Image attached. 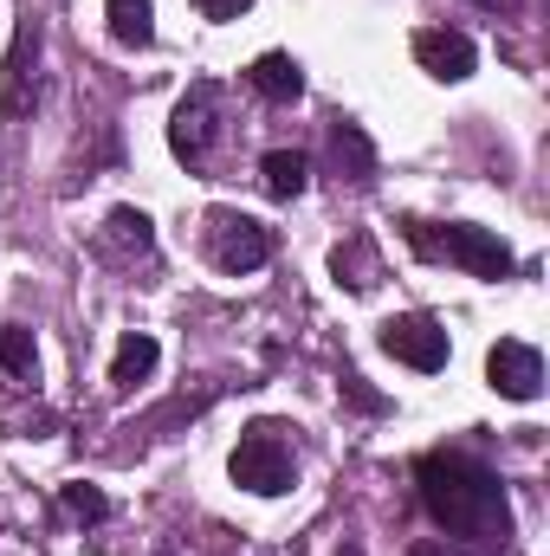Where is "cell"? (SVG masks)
<instances>
[{
	"label": "cell",
	"mask_w": 550,
	"mask_h": 556,
	"mask_svg": "<svg viewBox=\"0 0 550 556\" xmlns=\"http://www.w3.org/2000/svg\"><path fill=\"white\" fill-rule=\"evenodd\" d=\"M414 485H421V505H427V518L440 531H453V538H486L492 525L505 531V492H499V479L479 459L427 453L414 466Z\"/></svg>",
	"instance_id": "6da1fadb"
},
{
	"label": "cell",
	"mask_w": 550,
	"mask_h": 556,
	"mask_svg": "<svg viewBox=\"0 0 550 556\" xmlns=\"http://www.w3.org/2000/svg\"><path fill=\"white\" fill-rule=\"evenodd\" d=\"M409 240L427 253V260H453L460 273H473V278H499L512 273V247L499 240V233H486V227H466V220H453V227H421V220H409Z\"/></svg>",
	"instance_id": "7a4b0ae2"
},
{
	"label": "cell",
	"mask_w": 550,
	"mask_h": 556,
	"mask_svg": "<svg viewBox=\"0 0 550 556\" xmlns=\"http://www.w3.org/2000/svg\"><path fill=\"white\" fill-rule=\"evenodd\" d=\"M227 472H234V485H247V492H260V498L291 492V446L278 440L273 420H260V427H247V433H240V446H234Z\"/></svg>",
	"instance_id": "3957f363"
},
{
	"label": "cell",
	"mask_w": 550,
	"mask_h": 556,
	"mask_svg": "<svg viewBox=\"0 0 550 556\" xmlns=\"http://www.w3.org/2000/svg\"><path fill=\"white\" fill-rule=\"evenodd\" d=\"M214 130H221V85L201 78V85L175 104V117H168V149H175L188 168H201L208 149H214Z\"/></svg>",
	"instance_id": "277c9868"
},
{
	"label": "cell",
	"mask_w": 550,
	"mask_h": 556,
	"mask_svg": "<svg viewBox=\"0 0 550 556\" xmlns=\"http://www.w3.org/2000/svg\"><path fill=\"white\" fill-rule=\"evenodd\" d=\"M383 350H389L396 363H409V369H421V376L447 369V356H453L447 330H440L434 317H421V311H409V317H389V324H383Z\"/></svg>",
	"instance_id": "5b68a950"
},
{
	"label": "cell",
	"mask_w": 550,
	"mask_h": 556,
	"mask_svg": "<svg viewBox=\"0 0 550 556\" xmlns=\"http://www.w3.org/2000/svg\"><path fill=\"white\" fill-rule=\"evenodd\" d=\"M486 382H492L505 402H538V395H545V356H538L532 343L505 337V343L486 350Z\"/></svg>",
	"instance_id": "8992f818"
},
{
	"label": "cell",
	"mask_w": 550,
	"mask_h": 556,
	"mask_svg": "<svg viewBox=\"0 0 550 556\" xmlns=\"http://www.w3.org/2000/svg\"><path fill=\"white\" fill-rule=\"evenodd\" d=\"M273 260V233L253 214H214V266L221 273H260Z\"/></svg>",
	"instance_id": "52a82bcc"
},
{
	"label": "cell",
	"mask_w": 550,
	"mask_h": 556,
	"mask_svg": "<svg viewBox=\"0 0 550 556\" xmlns=\"http://www.w3.org/2000/svg\"><path fill=\"white\" fill-rule=\"evenodd\" d=\"M414 65H421L427 78H440V85H460V78H473L479 52H473V39H466V33L427 26V33H414Z\"/></svg>",
	"instance_id": "ba28073f"
},
{
	"label": "cell",
	"mask_w": 550,
	"mask_h": 556,
	"mask_svg": "<svg viewBox=\"0 0 550 556\" xmlns=\"http://www.w3.org/2000/svg\"><path fill=\"white\" fill-rule=\"evenodd\" d=\"M33 59H39V20H20L13 26V46H7V91H0V104H7V117H26L33 111Z\"/></svg>",
	"instance_id": "9c48e42d"
},
{
	"label": "cell",
	"mask_w": 550,
	"mask_h": 556,
	"mask_svg": "<svg viewBox=\"0 0 550 556\" xmlns=\"http://www.w3.org/2000/svg\"><path fill=\"white\" fill-rule=\"evenodd\" d=\"M330 168L343 175V181H357V188H370L376 181V142L363 137L357 124H330Z\"/></svg>",
	"instance_id": "30bf717a"
},
{
	"label": "cell",
	"mask_w": 550,
	"mask_h": 556,
	"mask_svg": "<svg viewBox=\"0 0 550 556\" xmlns=\"http://www.w3.org/2000/svg\"><path fill=\"white\" fill-rule=\"evenodd\" d=\"M247 85H253L266 104H298V91H304V65H298L291 52H260L253 72H247Z\"/></svg>",
	"instance_id": "8fae6325"
},
{
	"label": "cell",
	"mask_w": 550,
	"mask_h": 556,
	"mask_svg": "<svg viewBox=\"0 0 550 556\" xmlns=\"http://www.w3.org/2000/svg\"><path fill=\"white\" fill-rule=\"evenodd\" d=\"M155 337L149 330H130L124 343H117V356H111V389H137V382H149L155 376Z\"/></svg>",
	"instance_id": "7c38bea8"
},
{
	"label": "cell",
	"mask_w": 550,
	"mask_h": 556,
	"mask_svg": "<svg viewBox=\"0 0 550 556\" xmlns=\"http://www.w3.org/2000/svg\"><path fill=\"white\" fill-rule=\"evenodd\" d=\"M104 20H111L117 46H149L155 39V7L149 0H104Z\"/></svg>",
	"instance_id": "4fadbf2b"
},
{
	"label": "cell",
	"mask_w": 550,
	"mask_h": 556,
	"mask_svg": "<svg viewBox=\"0 0 550 556\" xmlns=\"http://www.w3.org/2000/svg\"><path fill=\"white\" fill-rule=\"evenodd\" d=\"M260 175H266V194H273V201H298L304 181H311V162H304L298 149H273V155L260 162Z\"/></svg>",
	"instance_id": "5bb4252c"
},
{
	"label": "cell",
	"mask_w": 550,
	"mask_h": 556,
	"mask_svg": "<svg viewBox=\"0 0 550 556\" xmlns=\"http://www.w3.org/2000/svg\"><path fill=\"white\" fill-rule=\"evenodd\" d=\"M39 350H33V330L26 324H0V369L7 376H33Z\"/></svg>",
	"instance_id": "9a60e30c"
},
{
	"label": "cell",
	"mask_w": 550,
	"mask_h": 556,
	"mask_svg": "<svg viewBox=\"0 0 550 556\" xmlns=\"http://www.w3.org/2000/svg\"><path fill=\"white\" fill-rule=\"evenodd\" d=\"M330 266H337V278H343L350 291H370V285H376V278H370V247H363V240L337 247V260H330Z\"/></svg>",
	"instance_id": "2e32d148"
},
{
	"label": "cell",
	"mask_w": 550,
	"mask_h": 556,
	"mask_svg": "<svg viewBox=\"0 0 550 556\" xmlns=\"http://www.w3.org/2000/svg\"><path fill=\"white\" fill-rule=\"evenodd\" d=\"M65 511H72V518H85V525H104V518H111V498H104L98 485H85V479H78V485H65Z\"/></svg>",
	"instance_id": "e0dca14e"
},
{
	"label": "cell",
	"mask_w": 550,
	"mask_h": 556,
	"mask_svg": "<svg viewBox=\"0 0 550 556\" xmlns=\"http://www.w3.org/2000/svg\"><path fill=\"white\" fill-rule=\"evenodd\" d=\"M111 227H117V240H130V247H149V240H155V233H149V214H137V207H117Z\"/></svg>",
	"instance_id": "ac0fdd59"
},
{
	"label": "cell",
	"mask_w": 550,
	"mask_h": 556,
	"mask_svg": "<svg viewBox=\"0 0 550 556\" xmlns=\"http://www.w3.org/2000/svg\"><path fill=\"white\" fill-rule=\"evenodd\" d=\"M343 395H350V408H363V415H383V408H389V395H376L363 376H343Z\"/></svg>",
	"instance_id": "d6986e66"
},
{
	"label": "cell",
	"mask_w": 550,
	"mask_h": 556,
	"mask_svg": "<svg viewBox=\"0 0 550 556\" xmlns=\"http://www.w3.org/2000/svg\"><path fill=\"white\" fill-rule=\"evenodd\" d=\"M195 7H201V13H208V20H234V13H240V7H247V0H195Z\"/></svg>",
	"instance_id": "ffe728a7"
},
{
	"label": "cell",
	"mask_w": 550,
	"mask_h": 556,
	"mask_svg": "<svg viewBox=\"0 0 550 556\" xmlns=\"http://www.w3.org/2000/svg\"><path fill=\"white\" fill-rule=\"evenodd\" d=\"M414 556H440V544H414Z\"/></svg>",
	"instance_id": "44dd1931"
},
{
	"label": "cell",
	"mask_w": 550,
	"mask_h": 556,
	"mask_svg": "<svg viewBox=\"0 0 550 556\" xmlns=\"http://www.w3.org/2000/svg\"><path fill=\"white\" fill-rule=\"evenodd\" d=\"M473 7H499V0H473Z\"/></svg>",
	"instance_id": "7402d4cb"
}]
</instances>
